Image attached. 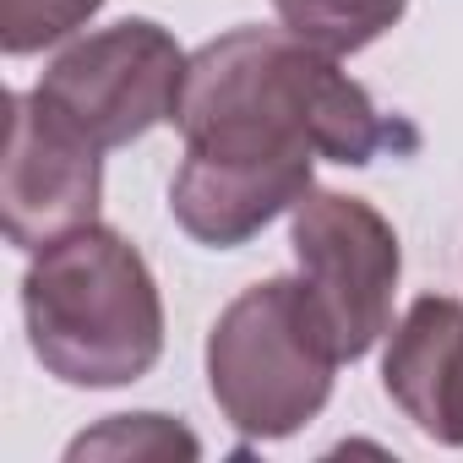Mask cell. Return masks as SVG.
Here are the masks:
<instances>
[{"label":"cell","instance_id":"3957f363","mask_svg":"<svg viewBox=\"0 0 463 463\" xmlns=\"http://www.w3.org/2000/svg\"><path fill=\"white\" fill-rule=\"evenodd\" d=\"M338 365L306 279H262L241 289L207 333V392L246 441L306 430L327 409Z\"/></svg>","mask_w":463,"mask_h":463},{"label":"cell","instance_id":"277c9868","mask_svg":"<svg viewBox=\"0 0 463 463\" xmlns=\"http://www.w3.org/2000/svg\"><path fill=\"white\" fill-rule=\"evenodd\" d=\"M289 246L338 360L371 354L376 338L392 327V289L403 273L392 223L365 196L311 185L289 213Z\"/></svg>","mask_w":463,"mask_h":463},{"label":"cell","instance_id":"9c48e42d","mask_svg":"<svg viewBox=\"0 0 463 463\" xmlns=\"http://www.w3.org/2000/svg\"><path fill=\"white\" fill-rule=\"evenodd\" d=\"M175 452L196 458L202 441L185 425H175L169 414H115L66 447V458H175Z\"/></svg>","mask_w":463,"mask_h":463},{"label":"cell","instance_id":"8992f818","mask_svg":"<svg viewBox=\"0 0 463 463\" xmlns=\"http://www.w3.org/2000/svg\"><path fill=\"white\" fill-rule=\"evenodd\" d=\"M104 147L55 109L39 88L12 93V137L0 164V207L6 241L17 251H44L77 229L99 223L104 202Z\"/></svg>","mask_w":463,"mask_h":463},{"label":"cell","instance_id":"5b68a950","mask_svg":"<svg viewBox=\"0 0 463 463\" xmlns=\"http://www.w3.org/2000/svg\"><path fill=\"white\" fill-rule=\"evenodd\" d=\"M191 55L153 17H126L77 39L39 77V93L66 109L99 147H126L175 120Z\"/></svg>","mask_w":463,"mask_h":463},{"label":"cell","instance_id":"7a4b0ae2","mask_svg":"<svg viewBox=\"0 0 463 463\" xmlns=\"http://www.w3.org/2000/svg\"><path fill=\"white\" fill-rule=\"evenodd\" d=\"M23 322L33 360L66 387H131L164 354L158 279L109 223H88L33 251Z\"/></svg>","mask_w":463,"mask_h":463},{"label":"cell","instance_id":"ba28073f","mask_svg":"<svg viewBox=\"0 0 463 463\" xmlns=\"http://www.w3.org/2000/svg\"><path fill=\"white\" fill-rule=\"evenodd\" d=\"M273 12L295 39L344 61L376 44L382 33H392L409 12V0H273Z\"/></svg>","mask_w":463,"mask_h":463},{"label":"cell","instance_id":"30bf717a","mask_svg":"<svg viewBox=\"0 0 463 463\" xmlns=\"http://www.w3.org/2000/svg\"><path fill=\"white\" fill-rule=\"evenodd\" d=\"M104 12V0H0V50L12 61L39 55Z\"/></svg>","mask_w":463,"mask_h":463},{"label":"cell","instance_id":"52a82bcc","mask_svg":"<svg viewBox=\"0 0 463 463\" xmlns=\"http://www.w3.org/2000/svg\"><path fill=\"white\" fill-rule=\"evenodd\" d=\"M382 387L436 447H463V300L420 295L382 354Z\"/></svg>","mask_w":463,"mask_h":463},{"label":"cell","instance_id":"6da1fadb","mask_svg":"<svg viewBox=\"0 0 463 463\" xmlns=\"http://www.w3.org/2000/svg\"><path fill=\"white\" fill-rule=\"evenodd\" d=\"M175 126L185 153L311 175L317 158L365 169L382 153H414L420 131L387 120L376 99L338 71V55L289 28H235L207 39L180 82Z\"/></svg>","mask_w":463,"mask_h":463}]
</instances>
